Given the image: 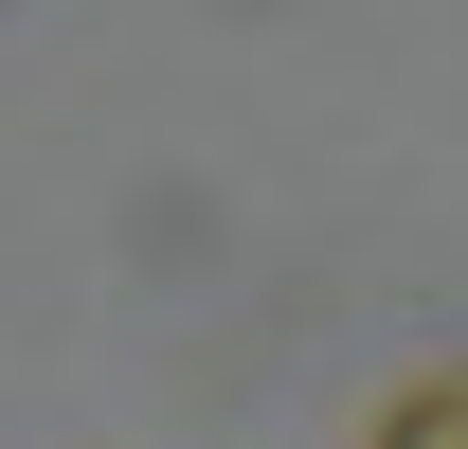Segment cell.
<instances>
[{"instance_id": "cell-1", "label": "cell", "mask_w": 468, "mask_h": 449, "mask_svg": "<svg viewBox=\"0 0 468 449\" xmlns=\"http://www.w3.org/2000/svg\"><path fill=\"white\" fill-rule=\"evenodd\" d=\"M378 449H468V360H451V378H414L397 413H378Z\"/></svg>"}]
</instances>
